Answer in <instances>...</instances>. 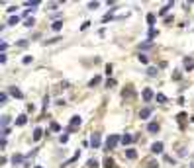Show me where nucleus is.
Instances as JSON below:
<instances>
[{"label":"nucleus","instance_id":"f257e3e1","mask_svg":"<svg viewBox=\"0 0 194 168\" xmlns=\"http://www.w3.org/2000/svg\"><path fill=\"white\" fill-rule=\"evenodd\" d=\"M118 143H122V137L120 135H110L108 139H106V149H116V145H118Z\"/></svg>","mask_w":194,"mask_h":168},{"label":"nucleus","instance_id":"f03ea898","mask_svg":"<svg viewBox=\"0 0 194 168\" xmlns=\"http://www.w3.org/2000/svg\"><path fill=\"white\" fill-rule=\"evenodd\" d=\"M81 123H82L81 115H75V117L71 119V123H69V133H71V131H76L79 127H81Z\"/></svg>","mask_w":194,"mask_h":168},{"label":"nucleus","instance_id":"7ed1b4c3","mask_svg":"<svg viewBox=\"0 0 194 168\" xmlns=\"http://www.w3.org/2000/svg\"><path fill=\"white\" fill-rule=\"evenodd\" d=\"M8 92H10V96H14L16 100H24V94H22V90H20L18 86H8Z\"/></svg>","mask_w":194,"mask_h":168},{"label":"nucleus","instance_id":"20e7f679","mask_svg":"<svg viewBox=\"0 0 194 168\" xmlns=\"http://www.w3.org/2000/svg\"><path fill=\"white\" fill-rule=\"evenodd\" d=\"M90 147H92V149H98L100 147V133L98 131L92 133V137H90Z\"/></svg>","mask_w":194,"mask_h":168},{"label":"nucleus","instance_id":"39448f33","mask_svg":"<svg viewBox=\"0 0 194 168\" xmlns=\"http://www.w3.org/2000/svg\"><path fill=\"white\" fill-rule=\"evenodd\" d=\"M151 153H155V154L163 153V143H161V141H157V143H153V145H151Z\"/></svg>","mask_w":194,"mask_h":168},{"label":"nucleus","instance_id":"423d86ee","mask_svg":"<svg viewBox=\"0 0 194 168\" xmlns=\"http://www.w3.org/2000/svg\"><path fill=\"white\" fill-rule=\"evenodd\" d=\"M141 96H143V100H145V102H151V98H153V90L151 88H145L141 92Z\"/></svg>","mask_w":194,"mask_h":168},{"label":"nucleus","instance_id":"0eeeda50","mask_svg":"<svg viewBox=\"0 0 194 168\" xmlns=\"http://www.w3.org/2000/svg\"><path fill=\"white\" fill-rule=\"evenodd\" d=\"M149 115H151V107H143L141 112H139V117H141V119H149Z\"/></svg>","mask_w":194,"mask_h":168},{"label":"nucleus","instance_id":"6e6552de","mask_svg":"<svg viewBox=\"0 0 194 168\" xmlns=\"http://www.w3.org/2000/svg\"><path fill=\"white\" fill-rule=\"evenodd\" d=\"M184 66H186V70H192L194 69V59H192V57H184Z\"/></svg>","mask_w":194,"mask_h":168},{"label":"nucleus","instance_id":"1a4fd4ad","mask_svg":"<svg viewBox=\"0 0 194 168\" xmlns=\"http://www.w3.org/2000/svg\"><path fill=\"white\" fill-rule=\"evenodd\" d=\"M26 123H28V115H20L18 119H16V125L18 127H24Z\"/></svg>","mask_w":194,"mask_h":168},{"label":"nucleus","instance_id":"9d476101","mask_svg":"<svg viewBox=\"0 0 194 168\" xmlns=\"http://www.w3.org/2000/svg\"><path fill=\"white\" fill-rule=\"evenodd\" d=\"M147 131H149V133H157V131H159V123L151 121L149 125H147Z\"/></svg>","mask_w":194,"mask_h":168},{"label":"nucleus","instance_id":"9b49d317","mask_svg":"<svg viewBox=\"0 0 194 168\" xmlns=\"http://www.w3.org/2000/svg\"><path fill=\"white\" fill-rule=\"evenodd\" d=\"M132 94L135 96V90H133V86H128V88L122 92V96H123V98H128V96H132Z\"/></svg>","mask_w":194,"mask_h":168},{"label":"nucleus","instance_id":"f8f14e48","mask_svg":"<svg viewBox=\"0 0 194 168\" xmlns=\"http://www.w3.org/2000/svg\"><path fill=\"white\" fill-rule=\"evenodd\" d=\"M132 139H133V137L129 135V133H126V135H122V145H129V143H132Z\"/></svg>","mask_w":194,"mask_h":168},{"label":"nucleus","instance_id":"ddd939ff","mask_svg":"<svg viewBox=\"0 0 194 168\" xmlns=\"http://www.w3.org/2000/svg\"><path fill=\"white\" fill-rule=\"evenodd\" d=\"M41 137H43V129H39V127H37V129L33 131V141H39Z\"/></svg>","mask_w":194,"mask_h":168},{"label":"nucleus","instance_id":"4468645a","mask_svg":"<svg viewBox=\"0 0 194 168\" xmlns=\"http://www.w3.org/2000/svg\"><path fill=\"white\" fill-rule=\"evenodd\" d=\"M126 156H128V159H135V156H137V150L135 149H128L126 150Z\"/></svg>","mask_w":194,"mask_h":168},{"label":"nucleus","instance_id":"2eb2a0df","mask_svg":"<svg viewBox=\"0 0 194 168\" xmlns=\"http://www.w3.org/2000/svg\"><path fill=\"white\" fill-rule=\"evenodd\" d=\"M24 6H28V8H33V6H39V0H26Z\"/></svg>","mask_w":194,"mask_h":168},{"label":"nucleus","instance_id":"dca6fc26","mask_svg":"<svg viewBox=\"0 0 194 168\" xmlns=\"http://www.w3.org/2000/svg\"><path fill=\"white\" fill-rule=\"evenodd\" d=\"M100 82H102V76H94V78L88 82V86L92 88V86H96V84H100Z\"/></svg>","mask_w":194,"mask_h":168},{"label":"nucleus","instance_id":"f3484780","mask_svg":"<svg viewBox=\"0 0 194 168\" xmlns=\"http://www.w3.org/2000/svg\"><path fill=\"white\" fill-rule=\"evenodd\" d=\"M22 160H24V156H22V154H20V153H16L14 156H12V162H14V164H20V162H22Z\"/></svg>","mask_w":194,"mask_h":168},{"label":"nucleus","instance_id":"a211bd4d","mask_svg":"<svg viewBox=\"0 0 194 168\" xmlns=\"http://www.w3.org/2000/svg\"><path fill=\"white\" fill-rule=\"evenodd\" d=\"M170 6H173V2H169V4H165V6H163L161 10H159V14H161V16H165L167 12H169V10H170Z\"/></svg>","mask_w":194,"mask_h":168},{"label":"nucleus","instance_id":"6ab92c4d","mask_svg":"<svg viewBox=\"0 0 194 168\" xmlns=\"http://www.w3.org/2000/svg\"><path fill=\"white\" fill-rule=\"evenodd\" d=\"M61 26H63V22H61V20H57V22H53V23H51L53 31H59V29H61Z\"/></svg>","mask_w":194,"mask_h":168},{"label":"nucleus","instance_id":"aec40b11","mask_svg":"<svg viewBox=\"0 0 194 168\" xmlns=\"http://www.w3.org/2000/svg\"><path fill=\"white\" fill-rule=\"evenodd\" d=\"M155 100H157L159 104H165V102H167V96H165V94H161V92H159V94L155 96Z\"/></svg>","mask_w":194,"mask_h":168},{"label":"nucleus","instance_id":"412c9836","mask_svg":"<svg viewBox=\"0 0 194 168\" xmlns=\"http://www.w3.org/2000/svg\"><path fill=\"white\" fill-rule=\"evenodd\" d=\"M18 22H20L18 16H10V18H8V26H16Z\"/></svg>","mask_w":194,"mask_h":168},{"label":"nucleus","instance_id":"4be33fe9","mask_svg":"<svg viewBox=\"0 0 194 168\" xmlns=\"http://www.w3.org/2000/svg\"><path fill=\"white\" fill-rule=\"evenodd\" d=\"M61 35H55V37H53V39H47V41H45V45H51V43H59V41H61Z\"/></svg>","mask_w":194,"mask_h":168},{"label":"nucleus","instance_id":"5701e85b","mask_svg":"<svg viewBox=\"0 0 194 168\" xmlns=\"http://www.w3.org/2000/svg\"><path fill=\"white\" fill-rule=\"evenodd\" d=\"M8 123H10V115H2V129H8Z\"/></svg>","mask_w":194,"mask_h":168},{"label":"nucleus","instance_id":"b1692460","mask_svg":"<svg viewBox=\"0 0 194 168\" xmlns=\"http://www.w3.org/2000/svg\"><path fill=\"white\" fill-rule=\"evenodd\" d=\"M147 23H149V28L155 26V14H149V16H147Z\"/></svg>","mask_w":194,"mask_h":168},{"label":"nucleus","instance_id":"393cba45","mask_svg":"<svg viewBox=\"0 0 194 168\" xmlns=\"http://www.w3.org/2000/svg\"><path fill=\"white\" fill-rule=\"evenodd\" d=\"M104 166H106V168H116V162H114L112 159H106V160H104Z\"/></svg>","mask_w":194,"mask_h":168},{"label":"nucleus","instance_id":"a878e982","mask_svg":"<svg viewBox=\"0 0 194 168\" xmlns=\"http://www.w3.org/2000/svg\"><path fill=\"white\" fill-rule=\"evenodd\" d=\"M147 168H159L157 160H147Z\"/></svg>","mask_w":194,"mask_h":168},{"label":"nucleus","instance_id":"bb28decb","mask_svg":"<svg viewBox=\"0 0 194 168\" xmlns=\"http://www.w3.org/2000/svg\"><path fill=\"white\" fill-rule=\"evenodd\" d=\"M51 131H61V125H59L57 121H53L51 123Z\"/></svg>","mask_w":194,"mask_h":168},{"label":"nucleus","instance_id":"cd10ccee","mask_svg":"<svg viewBox=\"0 0 194 168\" xmlns=\"http://www.w3.org/2000/svg\"><path fill=\"white\" fill-rule=\"evenodd\" d=\"M147 75L155 76V75H157V69H155V66H149V69H147Z\"/></svg>","mask_w":194,"mask_h":168},{"label":"nucleus","instance_id":"c85d7f7f","mask_svg":"<svg viewBox=\"0 0 194 168\" xmlns=\"http://www.w3.org/2000/svg\"><path fill=\"white\" fill-rule=\"evenodd\" d=\"M8 102V96H6V92H2L0 94V104H6Z\"/></svg>","mask_w":194,"mask_h":168},{"label":"nucleus","instance_id":"c756f323","mask_svg":"<svg viewBox=\"0 0 194 168\" xmlns=\"http://www.w3.org/2000/svg\"><path fill=\"white\" fill-rule=\"evenodd\" d=\"M106 86H108V88L116 86V80H114V78H108V80H106Z\"/></svg>","mask_w":194,"mask_h":168},{"label":"nucleus","instance_id":"7c9ffc66","mask_svg":"<svg viewBox=\"0 0 194 168\" xmlns=\"http://www.w3.org/2000/svg\"><path fill=\"white\" fill-rule=\"evenodd\" d=\"M24 26H26V28H32V26H33V18H28L24 22Z\"/></svg>","mask_w":194,"mask_h":168},{"label":"nucleus","instance_id":"2f4dec72","mask_svg":"<svg viewBox=\"0 0 194 168\" xmlns=\"http://www.w3.org/2000/svg\"><path fill=\"white\" fill-rule=\"evenodd\" d=\"M96 166H98V162H96L94 159H90L88 160V168H96Z\"/></svg>","mask_w":194,"mask_h":168},{"label":"nucleus","instance_id":"473e14b6","mask_svg":"<svg viewBox=\"0 0 194 168\" xmlns=\"http://www.w3.org/2000/svg\"><path fill=\"white\" fill-rule=\"evenodd\" d=\"M139 61H141V63H147L149 59H147V55H145V53H139Z\"/></svg>","mask_w":194,"mask_h":168},{"label":"nucleus","instance_id":"72a5a7b5","mask_svg":"<svg viewBox=\"0 0 194 168\" xmlns=\"http://www.w3.org/2000/svg\"><path fill=\"white\" fill-rule=\"evenodd\" d=\"M59 141H61V143H67V141H69V135H67V133H63V135L59 137Z\"/></svg>","mask_w":194,"mask_h":168},{"label":"nucleus","instance_id":"f704fd0d","mask_svg":"<svg viewBox=\"0 0 194 168\" xmlns=\"http://www.w3.org/2000/svg\"><path fill=\"white\" fill-rule=\"evenodd\" d=\"M32 61H33L32 57H24V59H22V63H24V65H29V63H32Z\"/></svg>","mask_w":194,"mask_h":168},{"label":"nucleus","instance_id":"c9c22d12","mask_svg":"<svg viewBox=\"0 0 194 168\" xmlns=\"http://www.w3.org/2000/svg\"><path fill=\"white\" fill-rule=\"evenodd\" d=\"M88 8L90 10H96V8H98V2H88Z\"/></svg>","mask_w":194,"mask_h":168},{"label":"nucleus","instance_id":"e433bc0d","mask_svg":"<svg viewBox=\"0 0 194 168\" xmlns=\"http://www.w3.org/2000/svg\"><path fill=\"white\" fill-rule=\"evenodd\" d=\"M0 49H2V53H4L6 49H8V43H6V41H2V43H0Z\"/></svg>","mask_w":194,"mask_h":168},{"label":"nucleus","instance_id":"4c0bfd02","mask_svg":"<svg viewBox=\"0 0 194 168\" xmlns=\"http://www.w3.org/2000/svg\"><path fill=\"white\" fill-rule=\"evenodd\" d=\"M147 47H151V41H147V43H141V45H139V49H147Z\"/></svg>","mask_w":194,"mask_h":168},{"label":"nucleus","instance_id":"58836bf2","mask_svg":"<svg viewBox=\"0 0 194 168\" xmlns=\"http://www.w3.org/2000/svg\"><path fill=\"white\" fill-rule=\"evenodd\" d=\"M176 117H179V123H180V121H182V119H184V117H186V113H184V112H180V113H179V115H176Z\"/></svg>","mask_w":194,"mask_h":168},{"label":"nucleus","instance_id":"ea45409f","mask_svg":"<svg viewBox=\"0 0 194 168\" xmlns=\"http://www.w3.org/2000/svg\"><path fill=\"white\" fill-rule=\"evenodd\" d=\"M16 10H18V6H10V8H8V12H10V14H14Z\"/></svg>","mask_w":194,"mask_h":168},{"label":"nucleus","instance_id":"a19ab883","mask_svg":"<svg viewBox=\"0 0 194 168\" xmlns=\"http://www.w3.org/2000/svg\"><path fill=\"white\" fill-rule=\"evenodd\" d=\"M0 63H2V65L6 63V53H2V55H0Z\"/></svg>","mask_w":194,"mask_h":168},{"label":"nucleus","instance_id":"79ce46f5","mask_svg":"<svg viewBox=\"0 0 194 168\" xmlns=\"http://www.w3.org/2000/svg\"><path fill=\"white\" fill-rule=\"evenodd\" d=\"M106 75H112V65H106Z\"/></svg>","mask_w":194,"mask_h":168},{"label":"nucleus","instance_id":"37998d69","mask_svg":"<svg viewBox=\"0 0 194 168\" xmlns=\"http://www.w3.org/2000/svg\"><path fill=\"white\" fill-rule=\"evenodd\" d=\"M86 28H90V22H85V23L81 26V29H86Z\"/></svg>","mask_w":194,"mask_h":168},{"label":"nucleus","instance_id":"c03bdc74","mask_svg":"<svg viewBox=\"0 0 194 168\" xmlns=\"http://www.w3.org/2000/svg\"><path fill=\"white\" fill-rule=\"evenodd\" d=\"M190 121H194V115H192V117H190Z\"/></svg>","mask_w":194,"mask_h":168},{"label":"nucleus","instance_id":"a18cd8bd","mask_svg":"<svg viewBox=\"0 0 194 168\" xmlns=\"http://www.w3.org/2000/svg\"><path fill=\"white\" fill-rule=\"evenodd\" d=\"M35 168H41V166H35Z\"/></svg>","mask_w":194,"mask_h":168}]
</instances>
